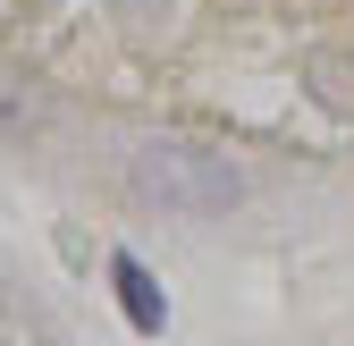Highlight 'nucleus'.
Returning <instances> with one entry per match:
<instances>
[{
	"instance_id": "obj_1",
	"label": "nucleus",
	"mask_w": 354,
	"mask_h": 346,
	"mask_svg": "<svg viewBox=\"0 0 354 346\" xmlns=\"http://www.w3.org/2000/svg\"><path fill=\"white\" fill-rule=\"evenodd\" d=\"M136 186L160 203V211H186V220H211V211H228L245 194V178L219 152H194V144H136Z\"/></svg>"
},
{
	"instance_id": "obj_2",
	"label": "nucleus",
	"mask_w": 354,
	"mask_h": 346,
	"mask_svg": "<svg viewBox=\"0 0 354 346\" xmlns=\"http://www.w3.org/2000/svg\"><path fill=\"white\" fill-rule=\"evenodd\" d=\"M110 279H118V304H127V321H136V329H160V321H169V304L152 295V279H144V262H136V253H118V262H110Z\"/></svg>"
},
{
	"instance_id": "obj_3",
	"label": "nucleus",
	"mask_w": 354,
	"mask_h": 346,
	"mask_svg": "<svg viewBox=\"0 0 354 346\" xmlns=\"http://www.w3.org/2000/svg\"><path fill=\"white\" fill-rule=\"evenodd\" d=\"M34 127H42V102H26V93L0 84V136H34Z\"/></svg>"
}]
</instances>
